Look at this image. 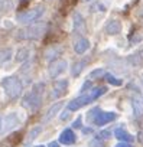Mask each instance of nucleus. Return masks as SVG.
Listing matches in <instances>:
<instances>
[{"label":"nucleus","instance_id":"nucleus-19","mask_svg":"<svg viewBox=\"0 0 143 147\" xmlns=\"http://www.w3.org/2000/svg\"><path fill=\"white\" fill-rule=\"evenodd\" d=\"M106 91H107V88H106V87H97V88H93V90H91V92H90L91 101H93V100H96V98H98V97H101L103 94H106Z\"/></svg>","mask_w":143,"mask_h":147},{"label":"nucleus","instance_id":"nucleus-25","mask_svg":"<svg viewBox=\"0 0 143 147\" xmlns=\"http://www.w3.org/2000/svg\"><path fill=\"white\" fill-rule=\"evenodd\" d=\"M98 113H100V108H98V107H96L94 110H91V111H90V114H88V120H90V121H91V120L94 121V120H96V117L98 115Z\"/></svg>","mask_w":143,"mask_h":147},{"label":"nucleus","instance_id":"nucleus-14","mask_svg":"<svg viewBox=\"0 0 143 147\" xmlns=\"http://www.w3.org/2000/svg\"><path fill=\"white\" fill-rule=\"evenodd\" d=\"M131 105H133V111L136 114V117H140L143 115V101L140 98H134L131 101Z\"/></svg>","mask_w":143,"mask_h":147},{"label":"nucleus","instance_id":"nucleus-15","mask_svg":"<svg viewBox=\"0 0 143 147\" xmlns=\"http://www.w3.org/2000/svg\"><path fill=\"white\" fill-rule=\"evenodd\" d=\"M5 123L7 124V127H6V128H10V127H15V125H18V124H19L18 114H16V113H12V114H9V115L5 118Z\"/></svg>","mask_w":143,"mask_h":147},{"label":"nucleus","instance_id":"nucleus-3","mask_svg":"<svg viewBox=\"0 0 143 147\" xmlns=\"http://www.w3.org/2000/svg\"><path fill=\"white\" fill-rule=\"evenodd\" d=\"M43 13H45V7H43L42 5H39V6H35V7L29 9V10H25V12L18 13V15H16V20H18L19 23H22V25L32 23V22L38 20Z\"/></svg>","mask_w":143,"mask_h":147},{"label":"nucleus","instance_id":"nucleus-30","mask_svg":"<svg viewBox=\"0 0 143 147\" xmlns=\"http://www.w3.org/2000/svg\"><path fill=\"white\" fill-rule=\"evenodd\" d=\"M91 147H101V143L97 141V140H94V141H91Z\"/></svg>","mask_w":143,"mask_h":147},{"label":"nucleus","instance_id":"nucleus-18","mask_svg":"<svg viewBox=\"0 0 143 147\" xmlns=\"http://www.w3.org/2000/svg\"><path fill=\"white\" fill-rule=\"evenodd\" d=\"M85 65H87V61L75 62V63H74V66H73V75H74V77H78L80 74H81V71L85 68Z\"/></svg>","mask_w":143,"mask_h":147},{"label":"nucleus","instance_id":"nucleus-5","mask_svg":"<svg viewBox=\"0 0 143 147\" xmlns=\"http://www.w3.org/2000/svg\"><path fill=\"white\" fill-rule=\"evenodd\" d=\"M66 61L65 59H55L49 63L48 66V74H49V77L51 78H56L58 75H61L62 72H65L66 69Z\"/></svg>","mask_w":143,"mask_h":147},{"label":"nucleus","instance_id":"nucleus-22","mask_svg":"<svg viewBox=\"0 0 143 147\" xmlns=\"http://www.w3.org/2000/svg\"><path fill=\"white\" fill-rule=\"evenodd\" d=\"M100 77H106V71L104 69H94L91 74H90V78L94 80V78H100Z\"/></svg>","mask_w":143,"mask_h":147},{"label":"nucleus","instance_id":"nucleus-29","mask_svg":"<svg viewBox=\"0 0 143 147\" xmlns=\"http://www.w3.org/2000/svg\"><path fill=\"white\" fill-rule=\"evenodd\" d=\"M116 147H131V144H130V143H123V141H121V143H119Z\"/></svg>","mask_w":143,"mask_h":147},{"label":"nucleus","instance_id":"nucleus-13","mask_svg":"<svg viewBox=\"0 0 143 147\" xmlns=\"http://www.w3.org/2000/svg\"><path fill=\"white\" fill-rule=\"evenodd\" d=\"M61 107H62V104H61V102H56V104H54V105L49 108V111L46 113V115L43 117V120H42V121H43V123H46V121L52 120V118H54V117L58 114V111L61 110Z\"/></svg>","mask_w":143,"mask_h":147},{"label":"nucleus","instance_id":"nucleus-12","mask_svg":"<svg viewBox=\"0 0 143 147\" xmlns=\"http://www.w3.org/2000/svg\"><path fill=\"white\" fill-rule=\"evenodd\" d=\"M114 136H116L120 141H123V143H130V141H133V136H131L130 133H127L124 128H117V130L114 131Z\"/></svg>","mask_w":143,"mask_h":147},{"label":"nucleus","instance_id":"nucleus-32","mask_svg":"<svg viewBox=\"0 0 143 147\" xmlns=\"http://www.w3.org/2000/svg\"><path fill=\"white\" fill-rule=\"evenodd\" d=\"M35 147H45V146H35Z\"/></svg>","mask_w":143,"mask_h":147},{"label":"nucleus","instance_id":"nucleus-11","mask_svg":"<svg viewBox=\"0 0 143 147\" xmlns=\"http://www.w3.org/2000/svg\"><path fill=\"white\" fill-rule=\"evenodd\" d=\"M66 87H68V82L66 81H58V82H55L54 84V98L61 97L62 94H65Z\"/></svg>","mask_w":143,"mask_h":147},{"label":"nucleus","instance_id":"nucleus-17","mask_svg":"<svg viewBox=\"0 0 143 147\" xmlns=\"http://www.w3.org/2000/svg\"><path fill=\"white\" fill-rule=\"evenodd\" d=\"M29 53H30V51H29L28 48H20V49L18 51L16 61H18V62H25V61L29 58Z\"/></svg>","mask_w":143,"mask_h":147},{"label":"nucleus","instance_id":"nucleus-16","mask_svg":"<svg viewBox=\"0 0 143 147\" xmlns=\"http://www.w3.org/2000/svg\"><path fill=\"white\" fill-rule=\"evenodd\" d=\"M12 58V49L10 48H5V49H0V65L7 62Z\"/></svg>","mask_w":143,"mask_h":147},{"label":"nucleus","instance_id":"nucleus-10","mask_svg":"<svg viewBox=\"0 0 143 147\" xmlns=\"http://www.w3.org/2000/svg\"><path fill=\"white\" fill-rule=\"evenodd\" d=\"M90 48V42H88V39H85V38H78L77 40H75V43H74V51L77 52V53H84L87 49Z\"/></svg>","mask_w":143,"mask_h":147},{"label":"nucleus","instance_id":"nucleus-21","mask_svg":"<svg viewBox=\"0 0 143 147\" xmlns=\"http://www.w3.org/2000/svg\"><path fill=\"white\" fill-rule=\"evenodd\" d=\"M106 80H107V82H108V84L116 85V87H120V85L123 84V82H121V80H119V78H116V77L110 75V74H106Z\"/></svg>","mask_w":143,"mask_h":147},{"label":"nucleus","instance_id":"nucleus-9","mask_svg":"<svg viewBox=\"0 0 143 147\" xmlns=\"http://www.w3.org/2000/svg\"><path fill=\"white\" fill-rule=\"evenodd\" d=\"M121 32V22L117 19H111L106 25V33L108 35H119Z\"/></svg>","mask_w":143,"mask_h":147},{"label":"nucleus","instance_id":"nucleus-26","mask_svg":"<svg viewBox=\"0 0 143 147\" xmlns=\"http://www.w3.org/2000/svg\"><path fill=\"white\" fill-rule=\"evenodd\" d=\"M73 125H74L75 128H80V127H81V117H78V118L74 121V124H73Z\"/></svg>","mask_w":143,"mask_h":147},{"label":"nucleus","instance_id":"nucleus-28","mask_svg":"<svg viewBox=\"0 0 143 147\" xmlns=\"http://www.w3.org/2000/svg\"><path fill=\"white\" fill-rule=\"evenodd\" d=\"M68 115H69V110H66V111H64V113L61 114V120H66Z\"/></svg>","mask_w":143,"mask_h":147},{"label":"nucleus","instance_id":"nucleus-7","mask_svg":"<svg viewBox=\"0 0 143 147\" xmlns=\"http://www.w3.org/2000/svg\"><path fill=\"white\" fill-rule=\"evenodd\" d=\"M116 113H111V111H100L98 115L96 117L94 120V124L96 125H104V124H108L110 121L116 120Z\"/></svg>","mask_w":143,"mask_h":147},{"label":"nucleus","instance_id":"nucleus-31","mask_svg":"<svg viewBox=\"0 0 143 147\" xmlns=\"http://www.w3.org/2000/svg\"><path fill=\"white\" fill-rule=\"evenodd\" d=\"M48 147H59V143L58 141H51Z\"/></svg>","mask_w":143,"mask_h":147},{"label":"nucleus","instance_id":"nucleus-2","mask_svg":"<svg viewBox=\"0 0 143 147\" xmlns=\"http://www.w3.org/2000/svg\"><path fill=\"white\" fill-rule=\"evenodd\" d=\"M2 85H3V90L7 94V97L9 98H13V100L18 98L22 94V91H23L22 81L18 77H6L2 81Z\"/></svg>","mask_w":143,"mask_h":147},{"label":"nucleus","instance_id":"nucleus-33","mask_svg":"<svg viewBox=\"0 0 143 147\" xmlns=\"http://www.w3.org/2000/svg\"><path fill=\"white\" fill-rule=\"evenodd\" d=\"M83 2H90V0H83Z\"/></svg>","mask_w":143,"mask_h":147},{"label":"nucleus","instance_id":"nucleus-20","mask_svg":"<svg viewBox=\"0 0 143 147\" xmlns=\"http://www.w3.org/2000/svg\"><path fill=\"white\" fill-rule=\"evenodd\" d=\"M74 26H75L77 30L84 29V19H83V16L80 13H75L74 15Z\"/></svg>","mask_w":143,"mask_h":147},{"label":"nucleus","instance_id":"nucleus-1","mask_svg":"<svg viewBox=\"0 0 143 147\" xmlns=\"http://www.w3.org/2000/svg\"><path fill=\"white\" fill-rule=\"evenodd\" d=\"M43 84L41 82V84H36L33 88H32V91L30 92H28L26 95H25V98H23V105L25 107H28V108H30V110H38L39 107H41V104H42V92H43Z\"/></svg>","mask_w":143,"mask_h":147},{"label":"nucleus","instance_id":"nucleus-4","mask_svg":"<svg viewBox=\"0 0 143 147\" xmlns=\"http://www.w3.org/2000/svg\"><path fill=\"white\" fill-rule=\"evenodd\" d=\"M45 32H46V25L41 23V25H33V26H29L28 29L19 30L18 35H16V38H18V39H29V40H33V39L41 38Z\"/></svg>","mask_w":143,"mask_h":147},{"label":"nucleus","instance_id":"nucleus-8","mask_svg":"<svg viewBox=\"0 0 143 147\" xmlns=\"http://www.w3.org/2000/svg\"><path fill=\"white\" fill-rule=\"evenodd\" d=\"M75 140H77L75 133L71 130V128H65L61 133V136H59V143H62V144H68V146L69 144H74Z\"/></svg>","mask_w":143,"mask_h":147},{"label":"nucleus","instance_id":"nucleus-27","mask_svg":"<svg viewBox=\"0 0 143 147\" xmlns=\"http://www.w3.org/2000/svg\"><path fill=\"white\" fill-rule=\"evenodd\" d=\"M100 137L101 138H110V131H101L100 133Z\"/></svg>","mask_w":143,"mask_h":147},{"label":"nucleus","instance_id":"nucleus-24","mask_svg":"<svg viewBox=\"0 0 143 147\" xmlns=\"http://www.w3.org/2000/svg\"><path fill=\"white\" fill-rule=\"evenodd\" d=\"M41 131H42V128H41V127H36V128H33V130H32V131L29 133V137H28V141H32V140H33L35 137H38V134H39Z\"/></svg>","mask_w":143,"mask_h":147},{"label":"nucleus","instance_id":"nucleus-6","mask_svg":"<svg viewBox=\"0 0 143 147\" xmlns=\"http://www.w3.org/2000/svg\"><path fill=\"white\" fill-rule=\"evenodd\" d=\"M90 101H91L90 94H88V95H87V94H84V95H81V97H78V98L73 100V101H69V104H68L66 110H69V111H77V110H80L81 107L87 105Z\"/></svg>","mask_w":143,"mask_h":147},{"label":"nucleus","instance_id":"nucleus-23","mask_svg":"<svg viewBox=\"0 0 143 147\" xmlns=\"http://www.w3.org/2000/svg\"><path fill=\"white\" fill-rule=\"evenodd\" d=\"M10 7V0H0V12H7Z\"/></svg>","mask_w":143,"mask_h":147}]
</instances>
